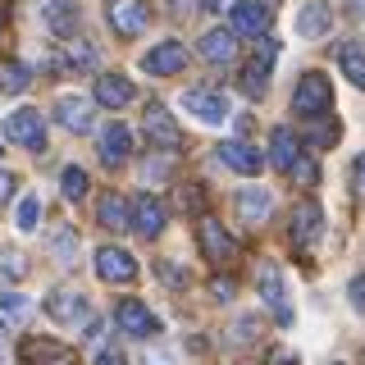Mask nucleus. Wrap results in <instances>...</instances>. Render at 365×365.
Returning <instances> with one entry per match:
<instances>
[{
	"mask_svg": "<svg viewBox=\"0 0 365 365\" xmlns=\"http://www.w3.org/2000/svg\"><path fill=\"white\" fill-rule=\"evenodd\" d=\"M351 174H356V187H361V192H365V151H361V155H356V169H351Z\"/></svg>",
	"mask_w": 365,
	"mask_h": 365,
	"instance_id": "c03bdc74",
	"label": "nucleus"
},
{
	"mask_svg": "<svg viewBox=\"0 0 365 365\" xmlns=\"http://www.w3.org/2000/svg\"><path fill=\"white\" fill-rule=\"evenodd\" d=\"M260 297H265V306L274 311L279 324H292V311H288V297H283V274L279 265H260Z\"/></svg>",
	"mask_w": 365,
	"mask_h": 365,
	"instance_id": "a211bd4d",
	"label": "nucleus"
},
{
	"mask_svg": "<svg viewBox=\"0 0 365 365\" xmlns=\"http://www.w3.org/2000/svg\"><path fill=\"white\" fill-rule=\"evenodd\" d=\"M96 365H128V361H123V351H114V347H101V351H96Z\"/></svg>",
	"mask_w": 365,
	"mask_h": 365,
	"instance_id": "79ce46f5",
	"label": "nucleus"
},
{
	"mask_svg": "<svg viewBox=\"0 0 365 365\" xmlns=\"http://www.w3.org/2000/svg\"><path fill=\"white\" fill-rule=\"evenodd\" d=\"M165 224H169V210H165V201L151 197V192H142V197L133 201V228L151 242V237L165 233Z\"/></svg>",
	"mask_w": 365,
	"mask_h": 365,
	"instance_id": "9b49d317",
	"label": "nucleus"
},
{
	"mask_svg": "<svg viewBox=\"0 0 365 365\" xmlns=\"http://www.w3.org/2000/svg\"><path fill=\"white\" fill-rule=\"evenodd\" d=\"M338 64H342V78H347L351 87H365V51H361V46L347 41L338 51Z\"/></svg>",
	"mask_w": 365,
	"mask_h": 365,
	"instance_id": "cd10ccee",
	"label": "nucleus"
},
{
	"mask_svg": "<svg viewBox=\"0 0 365 365\" xmlns=\"http://www.w3.org/2000/svg\"><path fill=\"white\" fill-rule=\"evenodd\" d=\"M142 68L151 78H174V73L187 68V46L182 41H160V46H151V51L142 55Z\"/></svg>",
	"mask_w": 365,
	"mask_h": 365,
	"instance_id": "1a4fd4ad",
	"label": "nucleus"
},
{
	"mask_svg": "<svg viewBox=\"0 0 365 365\" xmlns=\"http://www.w3.org/2000/svg\"><path fill=\"white\" fill-rule=\"evenodd\" d=\"M87 187H91V182H87V169L68 165V169H64V197H68V201H83Z\"/></svg>",
	"mask_w": 365,
	"mask_h": 365,
	"instance_id": "7c9ffc66",
	"label": "nucleus"
},
{
	"mask_svg": "<svg viewBox=\"0 0 365 365\" xmlns=\"http://www.w3.org/2000/svg\"><path fill=\"white\" fill-rule=\"evenodd\" d=\"M96 274H101L106 283H133V279H137L133 251H123V247H101V251H96Z\"/></svg>",
	"mask_w": 365,
	"mask_h": 365,
	"instance_id": "ddd939ff",
	"label": "nucleus"
},
{
	"mask_svg": "<svg viewBox=\"0 0 365 365\" xmlns=\"http://www.w3.org/2000/svg\"><path fill=\"white\" fill-rule=\"evenodd\" d=\"M128 155H133V133L123 123H106L101 128V160L106 165H123Z\"/></svg>",
	"mask_w": 365,
	"mask_h": 365,
	"instance_id": "b1692460",
	"label": "nucleus"
},
{
	"mask_svg": "<svg viewBox=\"0 0 365 365\" xmlns=\"http://www.w3.org/2000/svg\"><path fill=\"white\" fill-rule=\"evenodd\" d=\"M142 123H146V137H151V146H160V151H178V146H182V128L174 123V114L160 106V101H151V106H146Z\"/></svg>",
	"mask_w": 365,
	"mask_h": 365,
	"instance_id": "0eeeda50",
	"label": "nucleus"
},
{
	"mask_svg": "<svg viewBox=\"0 0 365 365\" xmlns=\"http://www.w3.org/2000/svg\"><path fill=\"white\" fill-rule=\"evenodd\" d=\"M338 133H342L338 123H319V128L311 133V142H315V146H334V142H338Z\"/></svg>",
	"mask_w": 365,
	"mask_h": 365,
	"instance_id": "e433bc0d",
	"label": "nucleus"
},
{
	"mask_svg": "<svg viewBox=\"0 0 365 365\" xmlns=\"http://www.w3.org/2000/svg\"><path fill=\"white\" fill-rule=\"evenodd\" d=\"M269 210H274L269 187H242V192H237V215H242V224L260 228V224L269 220Z\"/></svg>",
	"mask_w": 365,
	"mask_h": 365,
	"instance_id": "aec40b11",
	"label": "nucleus"
},
{
	"mask_svg": "<svg viewBox=\"0 0 365 365\" xmlns=\"http://www.w3.org/2000/svg\"><path fill=\"white\" fill-rule=\"evenodd\" d=\"M55 119L68 133H91V101L87 96H60L55 101Z\"/></svg>",
	"mask_w": 365,
	"mask_h": 365,
	"instance_id": "6ab92c4d",
	"label": "nucleus"
},
{
	"mask_svg": "<svg viewBox=\"0 0 365 365\" xmlns=\"http://www.w3.org/2000/svg\"><path fill=\"white\" fill-rule=\"evenodd\" d=\"M137 96L133 83L123 73H101L96 78V106H106V110H119V106H128V101Z\"/></svg>",
	"mask_w": 365,
	"mask_h": 365,
	"instance_id": "393cba45",
	"label": "nucleus"
},
{
	"mask_svg": "<svg viewBox=\"0 0 365 365\" xmlns=\"http://www.w3.org/2000/svg\"><path fill=\"white\" fill-rule=\"evenodd\" d=\"M319 228H324V210H319V201H311V197L297 201L292 205V228H288L292 242L297 247H311L315 237H319Z\"/></svg>",
	"mask_w": 365,
	"mask_h": 365,
	"instance_id": "4468645a",
	"label": "nucleus"
},
{
	"mask_svg": "<svg viewBox=\"0 0 365 365\" xmlns=\"http://www.w3.org/2000/svg\"><path fill=\"white\" fill-rule=\"evenodd\" d=\"M169 5H174V14H187V5H192V0H169Z\"/></svg>",
	"mask_w": 365,
	"mask_h": 365,
	"instance_id": "a18cd8bd",
	"label": "nucleus"
},
{
	"mask_svg": "<svg viewBox=\"0 0 365 365\" xmlns=\"http://www.w3.org/2000/svg\"><path fill=\"white\" fill-rule=\"evenodd\" d=\"M334 365H338V361H334Z\"/></svg>",
	"mask_w": 365,
	"mask_h": 365,
	"instance_id": "8fccbe9b",
	"label": "nucleus"
},
{
	"mask_svg": "<svg viewBox=\"0 0 365 365\" xmlns=\"http://www.w3.org/2000/svg\"><path fill=\"white\" fill-rule=\"evenodd\" d=\"M37 220H41V201H37V197H23V201H19L14 224L23 228V233H32V228H37Z\"/></svg>",
	"mask_w": 365,
	"mask_h": 365,
	"instance_id": "2f4dec72",
	"label": "nucleus"
},
{
	"mask_svg": "<svg viewBox=\"0 0 365 365\" xmlns=\"http://www.w3.org/2000/svg\"><path fill=\"white\" fill-rule=\"evenodd\" d=\"M114 324L128 338H155L160 334V319L151 315V306H142L137 297H123V302L114 306Z\"/></svg>",
	"mask_w": 365,
	"mask_h": 365,
	"instance_id": "423d86ee",
	"label": "nucleus"
},
{
	"mask_svg": "<svg viewBox=\"0 0 365 365\" xmlns=\"http://www.w3.org/2000/svg\"><path fill=\"white\" fill-rule=\"evenodd\" d=\"M269 146H274V165L283 169V174H292V165L302 160V151H297V137H292V128H274V137H269Z\"/></svg>",
	"mask_w": 365,
	"mask_h": 365,
	"instance_id": "bb28decb",
	"label": "nucleus"
},
{
	"mask_svg": "<svg viewBox=\"0 0 365 365\" xmlns=\"http://www.w3.org/2000/svg\"><path fill=\"white\" fill-rule=\"evenodd\" d=\"M46 247H51V256L60 260L64 269L78 265V251H83V242H78V228L73 224H55L51 233H46Z\"/></svg>",
	"mask_w": 365,
	"mask_h": 365,
	"instance_id": "412c9836",
	"label": "nucleus"
},
{
	"mask_svg": "<svg viewBox=\"0 0 365 365\" xmlns=\"http://www.w3.org/2000/svg\"><path fill=\"white\" fill-rule=\"evenodd\" d=\"M269 60H274V41L265 37V46L256 51V60L242 64V91H247L251 101H260V96H265V87H269Z\"/></svg>",
	"mask_w": 365,
	"mask_h": 365,
	"instance_id": "f3484780",
	"label": "nucleus"
},
{
	"mask_svg": "<svg viewBox=\"0 0 365 365\" xmlns=\"http://www.w3.org/2000/svg\"><path fill=\"white\" fill-rule=\"evenodd\" d=\"M19 361L23 365H78V351L51 338H23L19 342Z\"/></svg>",
	"mask_w": 365,
	"mask_h": 365,
	"instance_id": "6e6552de",
	"label": "nucleus"
},
{
	"mask_svg": "<svg viewBox=\"0 0 365 365\" xmlns=\"http://www.w3.org/2000/svg\"><path fill=\"white\" fill-rule=\"evenodd\" d=\"M182 110L197 114L201 123H224L228 114H233L228 96H224V91H215V87H187V91H182Z\"/></svg>",
	"mask_w": 365,
	"mask_h": 365,
	"instance_id": "39448f33",
	"label": "nucleus"
},
{
	"mask_svg": "<svg viewBox=\"0 0 365 365\" xmlns=\"http://www.w3.org/2000/svg\"><path fill=\"white\" fill-rule=\"evenodd\" d=\"M347 297H351V306H356V311H365V274H356V279H351Z\"/></svg>",
	"mask_w": 365,
	"mask_h": 365,
	"instance_id": "58836bf2",
	"label": "nucleus"
},
{
	"mask_svg": "<svg viewBox=\"0 0 365 365\" xmlns=\"http://www.w3.org/2000/svg\"><path fill=\"white\" fill-rule=\"evenodd\" d=\"M201 5H205V9H224V0H201Z\"/></svg>",
	"mask_w": 365,
	"mask_h": 365,
	"instance_id": "49530a36",
	"label": "nucleus"
},
{
	"mask_svg": "<svg viewBox=\"0 0 365 365\" xmlns=\"http://www.w3.org/2000/svg\"><path fill=\"white\" fill-rule=\"evenodd\" d=\"M197 237H201V251H205V260H215V265H228V260L237 256V242L228 237V228L220 220H210V215H201V224H197Z\"/></svg>",
	"mask_w": 365,
	"mask_h": 365,
	"instance_id": "9d476101",
	"label": "nucleus"
},
{
	"mask_svg": "<svg viewBox=\"0 0 365 365\" xmlns=\"http://www.w3.org/2000/svg\"><path fill=\"white\" fill-rule=\"evenodd\" d=\"M0 347H5V324H0Z\"/></svg>",
	"mask_w": 365,
	"mask_h": 365,
	"instance_id": "de8ad7c7",
	"label": "nucleus"
},
{
	"mask_svg": "<svg viewBox=\"0 0 365 365\" xmlns=\"http://www.w3.org/2000/svg\"><path fill=\"white\" fill-rule=\"evenodd\" d=\"M233 292H237L233 279H210V297H215V302H233Z\"/></svg>",
	"mask_w": 365,
	"mask_h": 365,
	"instance_id": "4c0bfd02",
	"label": "nucleus"
},
{
	"mask_svg": "<svg viewBox=\"0 0 365 365\" xmlns=\"http://www.w3.org/2000/svg\"><path fill=\"white\" fill-rule=\"evenodd\" d=\"M106 23L114 28V37L133 41L146 32V23H151V5L146 0H106Z\"/></svg>",
	"mask_w": 365,
	"mask_h": 365,
	"instance_id": "f03ea898",
	"label": "nucleus"
},
{
	"mask_svg": "<svg viewBox=\"0 0 365 365\" xmlns=\"http://www.w3.org/2000/svg\"><path fill=\"white\" fill-rule=\"evenodd\" d=\"M160 279H165V283H174V288H187V283H192V274H182L178 265H174V260H160Z\"/></svg>",
	"mask_w": 365,
	"mask_h": 365,
	"instance_id": "72a5a7b5",
	"label": "nucleus"
},
{
	"mask_svg": "<svg viewBox=\"0 0 365 365\" xmlns=\"http://www.w3.org/2000/svg\"><path fill=\"white\" fill-rule=\"evenodd\" d=\"M178 205H182V210H201V187H197V182L178 187Z\"/></svg>",
	"mask_w": 365,
	"mask_h": 365,
	"instance_id": "c9c22d12",
	"label": "nucleus"
},
{
	"mask_svg": "<svg viewBox=\"0 0 365 365\" xmlns=\"http://www.w3.org/2000/svg\"><path fill=\"white\" fill-rule=\"evenodd\" d=\"M41 19L55 37H78V23H83V5L78 0H51L41 5Z\"/></svg>",
	"mask_w": 365,
	"mask_h": 365,
	"instance_id": "2eb2a0df",
	"label": "nucleus"
},
{
	"mask_svg": "<svg viewBox=\"0 0 365 365\" xmlns=\"http://www.w3.org/2000/svg\"><path fill=\"white\" fill-rule=\"evenodd\" d=\"M329 28H334V5H324V0H306V5L297 9V37L315 41V37H324Z\"/></svg>",
	"mask_w": 365,
	"mask_h": 365,
	"instance_id": "dca6fc26",
	"label": "nucleus"
},
{
	"mask_svg": "<svg viewBox=\"0 0 365 365\" xmlns=\"http://www.w3.org/2000/svg\"><path fill=\"white\" fill-rule=\"evenodd\" d=\"M5 142H19V146H28V151H46V119H41V110H14V114H5Z\"/></svg>",
	"mask_w": 365,
	"mask_h": 365,
	"instance_id": "7ed1b4c3",
	"label": "nucleus"
},
{
	"mask_svg": "<svg viewBox=\"0 0 365 365\" xmlns=\"http://www.w3.org/2000/svg\"><path fill=\"white\" fill-rule=\"evenodd\" d=\"M292 178H297V182H306V187H311V182L319 178V169H315V160H306V155H302V160H297V165H292Z\"/></svg>",
	"mask_w": 365,
	"mask_h": 365,
	"instance_id": "f704fd0d",
	"label": "nucleus"
},
{
	"mask_svg": "<svg viewBox=\"0 0 365 365\" xmlns=\"http://www.w3.org/2000/svg\"><path fill=\"white\" fill-rule=\"evenodd\" d=\"M220 160L228 169H237V174H260L265 169V151H256V146H247V142H224L220 146Z\"/></svg>",
	"mask_w": 365,
	"mask_h": 365,
	"instance_id": "4be33fe9",
	"label": "nucleus"
},
{
	"mask_svg": "<svg viewBox=\"0 0 365 365\" xmlns=\"http://www.w3.org/2000/svg\"><path fill=\"white\" fill-rule=\"evenodd\" d=\"M260 319H237L233 324V342H251V329H256Z\"/></svg>",
	"mask_w": 365,
	"mask_h": 365,
	"instance_id": "a19ab883",
	"label": "nucleus"
},
{
	"mask_svg": "<svg viewBox=\"0 0 365 365\" xmlns=\"http://www.w3.org/2000/svg\"><path fill=\"white\" fill-rule=\"evenodd\" d=\"M201 55L210 64H233L237 60V32L233 28H210L201 37Z\"/></svg>",
	"mask_w": 365,
	"mask_h": 365,
	"instance_id": "5701e85b",
	"label": "nucleus"
},
{
	"mask_svg": "<svg viewBox=\"0 0 365 365\" xmlns=\"http://www.w3.org/2000/svg\"><path fill=\"white\" fill-rule=\"evenodd\" d=\"M265 365H297V356H292L288 347H269L265 351Z\"/></svg>",
	"mask_w": 365,
	"mask_h": 365,
	"instance_id": "ea45409f",
	"label": "nucleus"
},
{
	"mask_svg": "<svg viewBox=\"0 0 365 365\" xmlns=\"http://www.w3.org/2000/svg\"><path fill=\"white\" fill-rule=\"evenodd\" d=\"M292 110L302 114V119H319V114L334 110V83H329L324 73H306L302 83L292 91Z\"/></svg>",
	"mask_w": 365,
	"mask_h": 365,
	"instance_id": "f257e3e1",
	"label": "nucleus"
},
{
	"mask_svg": "<svg viewBox=\"0 0 365 365\" xmlns=\"http://www.w3.org/2000/svg\"><path fill=\"white\" fill-rule=\"evenodd\" d=\"M0 279H28V260L19 256V251H0Z\"/></svg>",
	"mask_w": 365,
	"mask_h": 365,
	"instance_id": "473e14b6",
	"label": "nucleus"
},
{
	"mask_svg": "<svg viewBox=\"0 0 365 365\" xmlns=\"http://www.w3.org/2000/svg\"><path fill=\"white\" fill-rule=\"evenodd\" d=\"M96 220L110 228V233H123V228H133V205L119 197V192H106V197L96 201Z\"/></svg>",
	"mask_w": 365,
	"mask_h": 365,
	"instance_id": "a878e982",
	"label": "nucleus"
},
{
	"mask_svg": "<svg viewBox=\"0 0 365 365\" xmlns=\"http://www.w3.org/2000/svg\"><path fill=\"white\" fill-rule=\"evenodd\" d=\"M0 28H5V9H0Z\"/></svg>",
	"mask_w": 365,
	"mask_h": 365,
	"instance_id": "09e8293b",
	"label": "nucleus"
},
{
	"mask_svg": "<svg viewBox=\"0 0 365 365\" xmlns=\"http://www.w3.org/2000/svg\"><path fill=\"white\" fill-rule=\"evenodd\" d=\"M28 87H32V73L23 64H5V68H0V91L19 96V91H28Z\"/></svg>",
	"mask_w": 365,
	"mask_h": 365,
	"instance_id": "c756f323",
	"label": "nucleus"
},
{
	"mask_svg": "<svg viewBox=\"0 0 365 365\" xmlns=\"http://www.w3.org/2000/svg\"><path fill=\"white\" fill-rule=\"evenodd\" d=\"M228 28H233L237 37H260V32L269 28V5H260V0H237V5L228 9Z\"/></svg>",
	"mask_w": 365,
	"mask_h": 365,
	"instance_id": "f8f14e48",
	"label": "nucleus"
},
{
	"mask_svg": "<svg viewBox=\"0 0 365 365\" xmlns=\"http://www.w3.org/2000/svg\"><path fill=\"white\" fill-rule=\"evenodd\" d=\"M9 197H14V174H5V169H0V205H5Z\"/></svg>",
	"mask_w": 365,
	"mask_h": 365,
	"instance_id": "37998d69",
	"label": "nucleus"
},
{
	"mask_svg": "<svg viewBox=\"0 0 365 365\" xmlns=\"http://www.w3.org/2000/svg\"><path fill=\"white\" fill-rule=\"evenodd\" d=\"M46 315L60 319V324H68V329H78V324H96V319H91V302H87L83 292H73V288H60V292L46 297Z\"/></svg>",
	"mask_w": 365,
	"mask_h": 365,
	"instance_id": "20e7f679",
	"label": "nucleus"
},
{
	"mask_svg": "<svg viewBox=\"0 0 365 365\" xmlns=\"http://www.w3.org/2000/svg\"><path fill=\"white\" fill-rule=\"evenodd\" d=\"M0 315H5L9 324H23V319L32 315L28 297H23V292H0Z\"/></svg>",
	"mask_w": 365,
	"mask_h": 365,
	"instance_id": "c85d7f7f",
	"label": "nucleus"
}]
</instances>
